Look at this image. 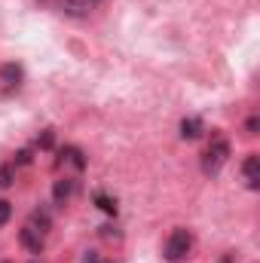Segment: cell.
Wrapping results in <instances>:
<instances>
[{
	"instance_id": "obj_1",
	"label": "cell",
	"mask_w": 260,
	"mask_h": 263,
	"mask_svg": "<svg viewBox=\"0 0 260 263\" xmlns=\"http://www.w3.org/2000/svg\"><path fill=\"white\" fill-rule=\"evenodd\" d=\"M227 159H230V141L220 138V135H214L211 144H208V150L202 153V172L205 175H217Z\"/></svg>"
},
{
	"instance_id": "obj_2",
	"label": "cell",
	"mask_w": 260,
	"mask_h": 263,
	"mask_svg": "<svg viewBox=\"0 0 260 263\" xmlns=\"http://www.w3.org/2000/svg\"><path fill=\"white\" fill-rule=\"evenodd\" d=\"M190 248H193V236H190L187 230H175V233L169 236V242H165V260L181 263L190 254Z\"/></svg>"
},
{
	"instance_id": "obj_3",
	"label": "cell",
	"mask_w": 260,
	"mask_h": 263,
	"mask_svg": "<svg viewBox=\"0 0 260 263\" xmlns=\"http://www.w3.org/2000/svg\"><path fill=\"white\" fill-rule=\"evenodd\" d=\"M18 239H22V245H25L28 251H34V254H40V251H43V245H46V233H43V230H37V227H31V223L22 230V236H18Z\"/></svg>"
},
{
	"instance_id": "obj_4",
	"label": "cell",
	"mask_w": 260,
	"mask_h": 263,
	"mask_svg": "<svg viewBox=\"0 0 260 263\" xmlns=\"http://www.w3.org/2000/svg\"><path fill=\"white\" fill-rule=\"evenodd\" d=\"M242 175H245V181H248L251 190H257L260 187V156L257 153H251V156L242 162Z\"/></svg>"
},
{
	"instance_id": "obj_5",
	"label": "cell",
	"mask_w": 260,
	"mask_h": 263,
	"mask_svg": "<svg viewBox=\"0 0 260 263\" xmlns=\"http://www.w3.org/2000/svg\"><path fill=\"white\" fill-rule=\"evenodd\" d=\"M22 77H25L22 65H15V62L0 65V83H3V86H18V83H22Z\"/></svg>"
},
{
	"instance_id": "obj_6",
	"label": "cell",
	"mask_w": 260,
	"mask_h": 263,
	"mask_svg": "<svg viewBox=\"0 0 260 263\" xmlns=\"http://www.w3.org/2000/svg\"><path fill=\"white\" fill-rule=\"evenodd\" d=\"M73 190H77V181H73V178H62V181H55V187H52V199H55L59 205H65L67 199L73 196Z\"/></svg>"
},
{
	"instance_id": "obj_7",
	"label": "cell",
	"mask_w": 260,
	"mask_h": 263,
	"mask_svg": "<svg viewBox=\"0 0 260 263\" xmlns=\"http://www.w3.org/2000/svg\"><path fill=\"white\" fill-rule=\"evenodd\" d=\"M59 3H62V9L67 15H86L98 0H59Z\"/></svg>"
},
{
	"instance_id": "obj_8",
	"label": "cell",
	"mask_w": 260,
	"mask_h": 263,
	"mask_svg": "<svg viewBox=\"0 0 260 263\" xmlns=\"http://www.w3.org/2000/svg\"><path fill=\"white\" fill-rule=\"evenodd\" d=\"M202 135V120L199 117H187L184 123H181V138L184 141H196Z\"/></svg>"
},
{
	"instance_id": "obj_9",
	"label": "cell",
	"mask_w": 260,
	"mask_h": 263,
	"mask_svg": "<svg viewBox=\"0 0 260 263\" xmlns=\"http://www.w3.org/2000/svg\"><path fill=\"white\" fill-rule=\"evenodd\" d=\"M62 162H70L73 168H86V159H83V150L80 147H65L62 150Z\"/></svg>"
},
{
	"instance_id": "obj_10",
	"label": "cell",
	"mask_w": 260,
	"mask_h": 263,
	"mask_svg": "<svg viewBox=\"0 0 260 263\" xmlns=\"http://www.w3.org/2000/svg\"><path fill=\"white\" fill-rule=\"evenodd\" d=\"M95 205H98L104 214H117V199L107 196V193H95Z\"/></svg>"
},
{
	"instance_id": "obj_11",
	"label": "cell",
	"mask_w": 260,
	"mask_h": 263,
	"mask_svg": "<svg viewBox=\"0 0 260 263\" xmlns=\"http://www.w3.org/2000/svg\"><path fill=\"white\" fill-rule=\"evenodd\" d=\"M12 181H15V168L12 165H0V187L6 190V187H12Z\"/></svg>"
},
{
	"instance_id": "obj_12",
	"label": "cell",
	"mask_w": 260,
	"mask_h": 263,
	"mask_svg": "<svg viewBox=\"0 0 260 263\" xmlns=\"http://www.w3.org/2000/svg\"><path fill=\"white\" fill-rule=\"evenodd\" d=\"M37 144H40L43 150H49V147L55 144V132H52V129H43V132H40V138H37Z\"/></svg>"
},
{
	"instance_id": "obj_13",
	"label": "cell",
	"mask_w": 260,
	"mask_h": 263,
	"mask_svg": "<svg viewBox=\"0 0 260 263\" xmlns=\"http://www.w3.org/2000/svg\"><path fill=\"white\" fill-rule=\"evenodd\" d=\"M9 217H12V205H9L6 199H0V227H3Z\"/></svg>"
},
{
	"instance_id": "obj_14",
	"label": "cell",
	"mask_w": 260,
	"mask_h": 263,
	"mask_svg": "<svg viewBox=\"0 0 260 263\" xmlns=\"http://www.w3.org/2000/svg\"><path fill=\"white\" fill-rule=\"evenodd\" d=\"M31 162V150H18L15 153V165H28Z\"/></svg>"
},
{
	"instance_id": "obj_15",
	"label": "cell",
	"mask_w": 260,
	"mask_h": 263,
	"mask_svg": "<svg viewBox=\"0 0 260 263\" xmlns=\"http://www.w3.org/2000/svg\"><path fill=\"white\" fill-rule=\"evenodd\" d=\"M245 129H248V135H257V129H260V120H257V117H251V120L245 123Z\"/></svg>"
},
{
	"instance_id": "obj_16",
	"label": "cell",
	"mask_w": 260,
	"mask_h": 263,
	"mask_svg": "<svg viewBox=\"0 0 260 263\" xmlns=\"http://www.w3.org/2000/svg\"><path fill=\"white\" fill-rule=\"evenodd\" d=\"M83 263H107V260H101L95 251H86V254H83Z\"/></svg>"
}]
</instances>
